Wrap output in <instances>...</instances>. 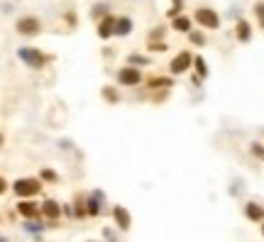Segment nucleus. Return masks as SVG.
Listing matches in <instances>:
<instances>
[{
	"mask_svg": "<svg viewBox=\"0 0 264 242\" xmlns=\"http://www.w3.org/2000/svg\"><path fill=\"white\" fill-rule=\"evenodd\" d=\"M71 208H74V215H76V218H88V213H86V196H84V193H79V196L74 198Z\"/></svg>",
	"mask_w": 264,
	"mask_h": 242,
	"instance_id": "17",
	"label": "nucleus"
},
{
	"mask_svg": "<svg viewBox=\"0 0 264 242\" xmlns=\"http://www.w3.org/2000/svg\"><path fill=\"white\" fill-rule=\"evenodd\" d=\"M108 7H110L108 2H98V5H93V10H90V15H93L95 20H100L103 15H108Z\"/></svg>",
	"mask_w": 264,
	"mask_h": 242,
	"instance_id": "26",
	"label": "nucleus"
},
{
	"mask_svg": "<svg viewBox=\"0 0 264 242\" xmlns=\"http://www.w3.org/2000/svg\"><path fill=\"white\" fill-rule=\"evenodd\" d=\"M181 12H183V0H172V5L167 10V20H174L176 15H181Z\"/></svg>",
	"mask_w": 264,
	"mask_h": 242,
	"instance_id": "24",
	"label": "nucleus"
},
{
	"mask_svg": "<svg viewBox=\"0 0 264 242\" xmlns=\"http://www.w3.org/2000/svg\"><path fill=\"white\" fill-rule=\"evenodd\" d=\"M15 32L22 37H37V34H42V20L37 15H22L15 22Z\"/></svg>",
	"mask_w": 264,
	"mask_h": 242,
	"instance_id": "5",
	"label": "nucleus"
},
{
	"mask_svg": "<svg viewBox=\"0 0 264 242\" xmlns=\"http://www.w3.org/2000/svg\"><path fill=\"white\" fill-rule=\"evenodd\" d=\"M132 30H135V22H132L130 15H120V17H115V37H130Z\"/></svg>",
	"mask_w": 264,
	"mask_h": 242,
	"instance_id": "15",
	"label": "nucleus"
},
{
	"mask_svg": "<svg viewBox=\"0 0 264 242\" xmlns=\"http://www.w3.org/2000/svg\"><path fill=\"white\" fill-rule=\"evenodd\" d=\"M2 145H5V135L0 132V147H2Z\"/></svg>",
	"mask_w": 264,
	"mask_h": 242,
	"instance_id": "33",
	"label": "nucleus"
},
{
	"mask_svg": "<svg viewBox=\"0 0 264 242\" xmlns=\"http://www.w3.org/2000/svg\"><path fill=\"white\" fill-rule=\"evenodd\" d=\"M147 49H149V54H164V52H169V44H167L164 39H159V42H147Z\"/></svg>",
	"mask_w": 264,
	"mask_h": 242,
	"instance_id": "22",
	"label": "nucleus"
},
{
	"mask_svg": "<svg viewBox=\"0 0 264 242\" xmlns=\"http://www.w3.org/2000/svg\"><path fill=\"white\" fill-rule=\"evenodd\" d=\"M191 66H193V54L188 49H181L174 59L169 61V74L172 76H183V74L191 71Z\"/></svg>",
	"mask_w": 264,
	"mask_h": 242,
	"instance_id": "6",
	"label": "nucleus"
},
{
	"mask_svg": "<svg viewBox=\"0 0 264 242\" xmlns=\"http://www.w3.org/2000/svg\"><path fill=\"white\" fill-rule=\"evenodd\" d=\"M7 188H10L7 179H5V176H0V196H5V193H7Z\"/></svg>",
	"mask_w": 264,
	"mask_h": 242,
	"instance_id": "30",
	"label": "nucleus"
},
{
	"mask_svg": "<svg viewBox=\"0 0 264 242\" xmlns=\"http://www.w3.org/2000/svg\"><path fill=\"white\" fill-rule=\"evenodd\" d=\"M127 64L145 69V66H149V64H152V59H149V57H142V54H127Z\"/></svg>",
	"mask_w": 264,
	"mask_h": 242,
	"instance_id": "23",
	"label": "nucleus"
},
{
	"mask_svg": "<svg viewBox=\"0 0 264 242\" xmlns=\"http://www.w3.org/2000/svg\"><path fill=\"white\" fill-rule=\"evenodd\" d=\"M169 27L176 34H186L188 30H193V17H188L186 12H181V15H176L174 20H169Z\"/></svg>",
	"mask_w": 264,
	"mask_h": 242,
	"instance_id": "13",
	"label": "nucleus"
},
{
	"mask_svg": "<svg viewBox=\"0 0 264 242\" xmlns=\"http://www.w3.org/2000/svg\"><path fill=\"white\" fill-rule=\"evenodd\" d=\"M0 225H2V215H0Z\"/></svg>",
	"mask_w": 264,
	"mask_h": 242,
	"instance_id": "35",
	"label": "nucleus"
},
{
	"mask_svg": "<svg viewBox=\"0 0 264 242\" xmlns=\"http://www.w3.org/2000/svg\"><path fill=\"white\" fill-rule=\"evenodd\" d=\"M250 154H252L255 159L264 161V145L262 142H252V145H250Z\"/></svg>",
	"mask_w": 264,
	"mask_h": 242,
	"instance_id": "27",
	"label": "nucleus"
},
{
	"mask_svg": "<svg viewBox=\"0 0 264 242\" xmlns=\"http://www.w3.org/2000/svg\"><path fill=\"white\" fill-rule=\"evenodd\" d=\"M255 17H257V22H260V27L264 30V0H260V2H255Z\"/></svg>",
	"mask_w": 264,
	"mask_h": 242,
	"instance_id": "28",
	"label": "nucleus"
},
{
	"mask_svg": "<svg viewBox=\"0 0 264 242\" xmlns=\"http://www.w3.org/2000/svg\"><path fill=\"white\" fill-rule=\"evenodd\" d=\"M193 71H196V76L198 79H208V64H205V59L201 57V54H196L193 57V66H191Z\"/></svg>",
	"mask_w": 264,
	"mask_h": 242,
	"instance_id": "19",
	"label": "nucleus"
},
{
	"mask_svg": "<svg viewBox=\"0 0 264 242\" xmlns=\"http://www.w3.org/2000/svg\"><path fill=\"white\" fill-rule=\"evenodd\" d=\"M103 235H105V238H110V240H113V238H117V235L113 233V230H103Z\"/></svg>",
	"mask_w": 264,
	"mask_h": 242,
	"instance_id": "32",
	"label": "nucleus"
},
{
	"mask_svg": "<svg viewBox=\"0 0 264 242\" xmlns=\"http://www.w3.org/2000/svg\"><path fill=\"white\" fill-rule=\"evenodd\" d=\"M193 25H198L201 30H220V15L213 7H196Z\"/></svg>",
	"mask_w": 264,
	"mask_h": 242,
	"instance_id": "4",
	"label": "nucleus"
},
{
	"mask_svg": "<svg viewBox=\"0 0 264 242\" xmlns=\"http://www.w3.org/2000/svg\"><path fill=\"white\" fill-rule=\"evenodd\" d=\"M17 59L22 61L27 69H32V71H42L49 61H54V57L44 54V52L37 49V47H20V49H17Z\"/></svg>",
	"mask_w": 264,
	"mask_h": 242,
	"instance_id": "1",
	"label": "nucleus"
},
{
	"mask_svg": "<svg viewBox=\"0 0 264 242\" xmlns=\"http://www.w3.org/2000/svg\"><path fill=\"white\" fill-rule=\"evenodd\" d=\"M66 22H69L71 27H76V12H66Z\"/></svg>",
	"mask_w": 264,
	"mask_h": 242,
	"instance_id": "31",
	"label": "nucleus"
},
{
	"mask_svg": "<svg viewBox=\"0 0 264 242\" xmlns=\"http://www.w3.org/2000/svg\"><path fill=\"white\" fill-rule=\"evenodd\" d=\"M110 218H113V223H115V228L120 233H127V230L132 228V215H130V211H127L125 206H120V203L110 208Z\"/></svg>",
	"mask_w": 264,
	"mask_h": 242,
	"instance_id": "9",
	"label": "nucleus"
},
{
	"mask_svg": "<svg viewBox=\"0 0 264 242\" xmlns=\"http://www.w3.org/2000/svg\"><path fill=\"white\" fill-rule=\"evenodd\" d=\"M39 208H42V218H47V220H49V228H57L59 218L64 215L61 203L54 201V198H44V201L39 203Z\"/></svg>",
	"mask_w": 264,
	"mask_h": 242,
	"instance_id": "7",
	"label": "nucleus"
},
{
	"mask_svg": "<svg viewBox=\"0 0 264 242\" xmlns=\"http://www.w3.org/2000/svg\"><path fill=\"white\" fill-rule=\"evenodd\" d=\"M188 44H193V47H205L208 44V37H205L203 30H188Z\"/></svg>",
	"mask_w": 264,
	"mask_h": 242,
	"instance_id": "18",
	"label": "nucleus"
},
{
	"mask_svg": "<svg viewBox=\"0 0 264 242\" xmlns=\"http://www.w3.org/2000/svg\"><path fill=\"white\" fill-rule=\"evenodd\" d=\"M235 37H237L240 44H247V42L252 39V25H250L245 17H240V20L235 22Z\"/></svg>",
	"mask_w": 264,
	"mask_h": 242,
	"instance_id": "14",
	"label": "nucleus"
},
{
	"mask_svg": "<svg viewBox=\"0 0 264 242\" xmlns=\"http://www.w3.org/2000/svg\"><path fill=\"white\" fill-rule=\"evenodd\" d=\"M100 95H103V100L110 103V105H117V103H120V93H117L115 86H103Z\"/></svg>",
	"mask_w": 264,
	"mask_h": 242,
	"instance_id": "20",
	"label": "nucleus"
},
{
	"mask_svg": "<svg viewBox=\"0 0 264 242\" xmlns=\"http://www.w3.org/2000/svg\"><path fill=\"white\" fill-rule=\"evenodd\" d=\"M242 213H245V218H247L250 223H262L264 220V206L257 203V201H247Z\"/></svg>",
	"mask_w": 264,
	"mask_h": 242,
	"instance_id": "12",
	"label": "nucleus"
},
{
	"mask_svg": "<svg viewBox=\"0 0 264 242\" xmlns=\"http://www.w3.org/2000/svg\"><path fill=\"white\" fill-rule=\"evenodd\" d=\"M95 34L105 42V39H110V37H115V15L113 12H108V15H103L100 20H98V30Z\"/></svg>",
	"mask_w": 264,
	"mask_h": 242,
	"instance_id": "11",
	"label": "nucleus"
},
{
	"mask_svg": "<svg viewBox=\"0 0 264 242\" xmlns=\"http://www.w3.org/2000/svg\"><path fill=\"white\" fill-rule=\"evenodd\" d=\"M39 179L44 183H59V174L54 169H49V166H42L39 169Z\"/></svg>",
	"mask_w": 264,
	"mask_h": 242,
	"instance_id": "21",
	"label": "nucleus"
},
{
	"mask_svg": "<svg viewBox=\"0 0 264 242\" xmlns=\"http://www.w3.org/2000/svg\"><path fill=\"white\" fill-rule=\"evenodd\" d=\"M10 188H12V193H15L17 198H34V196H39V193H42L44 181H42L39 176H22V179L12 181Z\"/></svg>",
	"mask_w": 264,
	"mask_h": 242,
	"instance_id": "2",
	"label": "nucleus"
},
{
	"mask_svg": "<svg viewBox=\"0 0 264 242\" xmlns=\"http://www.w3.org/2000/svg\"><path fill=\"white\" fill-rule=\"evenodd\" d=\"M147 88L149 91H169V88H174V79H169V76H152V79H147Z\"/></svg>",
	"mask_w": 264,
	"mask_h": 242,
	"instance_id": "16",
	"label": "nucleus"
},
{
	"mask_svg": "<svg viewBox=\"0 0 264 242\" xmlns=\"http://www.w3.org/2000/svg\"><path fill=\"white\" fill-rule=\"evenodd\" d=\"M15 213L20 215V218H42V208H39V203L34 201V198H20L17 203H15Z\"/></svg>",
	"mask_w": 264,
	"mask_h": 242,
	"instance_id": "8",
	"label": "nucleus"
},
{
	"mask_svg": "<svg viewBox=\"0 0 264 242\" xmlns=\"http://www.w3.org/2000/svg\"><path fill=\"white\" fill-rule=\"evenodd\" d=\"M105 208V196H103V191H90L86 196V213L88 218H98L100 213Z\"/></svg>",
	"mask_w": 264,
	"mask_h": 242,
	"instance_id": "10",
	"label": "nucleus"
},
{
	"mask_svg": "<svg viewBox=\"0 0 264 242\" xmlns=\"http://www.w3.org/2000/svg\"><path fill=\"white\" fill-rule=\"evenodd\" d=\"M164 27H154L152 32H147V42H159V39H164Z\"/></svg>",
	"mask_w": 264,
	"mask_h": 242,
	"instance_id": "29",
	"label": "nucleus"
},
{
	"mask_svg": "<svg viewBox=\"0 0 264 242\" xmlns=\"http://www.w3.org/2000/svg\"><path fill=\"white\" fill-rule=\"evenodd\" d=\"M115 79H117V86H122V88H137V86L145 81V74H142V69H140V66L127 64V66L117 69Z\"/></svg>",
	"mask_w": 264,
	"mask_h": 242,
	"instance_id": "3",
	"label": "nucleus"
},
{
	"mask_svg": "<svg viewBox=\"0 0 264 242\" xmlns=\"http://www.w3.org/2000/svg\"><path fill=\"white\" fill-rule=\"evenodd\" d=\"M44 228H47V225L37 223V218H29L27 223H25V230H29V233H34V235H39V233H42Z\"/></svg>",
	"mask_w": 264,
	"mask_h": 242,
	"instance_id": "25",
	"label": "nucleus"
},
{
	"mask_svg": "<svg viewBox=\"0 0 264 242\" xmlns=\"http://www.w3.org/2000/svg\"><path fill=\"white\" fill-rule=\"evenodd\" d=\"M262 238H264V220H262Z\"/></svg>",
	"mask_w": 264,
	"mask_h": 242,
	"instance_id": "34",
	"label": "nucleus"
}]
</instances>
